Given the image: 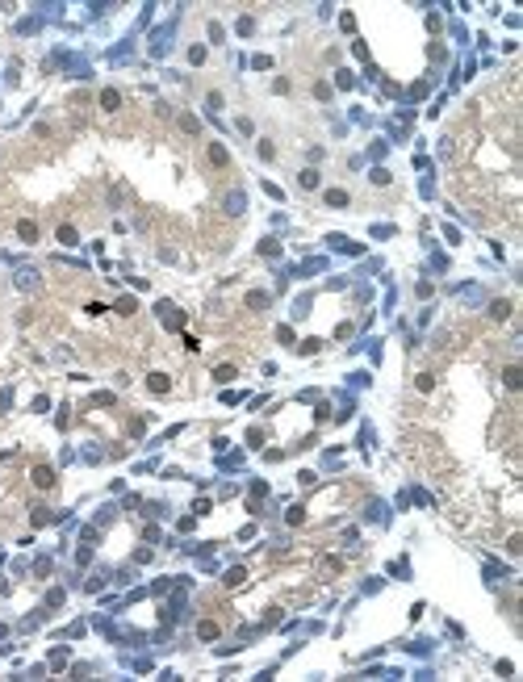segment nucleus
<instances>
[{"mask_svg":"<svg viewBox=\"0 0 523 682\" xmlns=\"http://www.w3.org/2000/svg\"><path fill=\"white\" fill-rule=\"evenodd\" d=\"M222 209L230 213V218H239V213L247 209V193H243V189H230V193L222 197Z\"/></svg>","mask_w":523,"mask_h":682,"instance_id":"1","label":"nucleus"},{"mask_svg":"<svg viewBox=\"0 0 523 682\" xmlns=\"http://www.w3.org/2000/svg\"><path fill=\"white\" fill-rule=\"evenodd\" d=\"M159 318H164V327H168V331H180V327H184V314H180L172 301H159Z\"/></svg>","mask_w":523,"mask_h":682,"instance_id":"2","label":"nucleus"},{"mask_svg":"<svg viewBox=\"0 0 523 682\" xmlns=\"http://www.w3.org/2000/svg\"><path fill=\"white\" fill-rule=\"evenodd\" d=\"M13 281H17V289H38V285H42V276H38V268H17Z\"/></svg>","mask_w":523,"mask_h":682,"instance_id":"3","label":"nucleus"},{"mask_svg":"<svg viewBox=\"0 0 523 682\" xmlns=\"http://www.w3.org/2000/svg\"><path fill=\"white\" fill-rule=\"evenodd\" d=\"M327 243L335 247V252H348V256H360V252H364V247H360V243H352L348 235H327Z\"/></svg>","mask_w":523,"mask_h":682,"instance_id":"4","label":"nucleus"},{"mask_svg":"<svg viewBox=\"0 0 523 682\" xmlns=\"http://www.w3.org/2000/svg\"><path fill=\"white\" fill-rule=\"evenodd\" d=\"M168 38H172V25H164L159 34H151V55H155V59H159V55H168V46H172Z\"/></svg>","mask_w":523,"mask_h":682,"instance_id":"5","label":"nucleus"},{"mask_svg":"<svg viewBox=\"0 0 523 682\" xmlns=\"http://www.w3.org/2000/svg\"><path fill=\"white\" fill-rule=\"evenodd\" d=\"M29 477H34V486H38V490H50V486H55V469H46V464H38V469L29 473Z\"/></svg>","mask_w":523,"mask_h":682,"instance_id":"6","label":"nucleus"},{"mask_svg":"<svg viewBox=\"0 0 523 682\" xmlns=\"http://www.w3.org/2000/svg\"><path fill=\"white\" fill-rule=\"evenodd\" d=\"M197 636H201V640H218V636H222V628L213 624V619H201V624H197Z\"/></svg>","mask_w":523,"mask_h":682,"instance_id":"7","label":"nucleus"},{"mask_svg":"<svg viewBox=\"0 0 523 682\" xmlns=\"http://www.w3.org/2000/svg\"><path fill=\"white\" fill-rule=\"evenodd\" d=\"M147 385H151V393H168V389H172L168 373H151V377H147Z\"/></svg>","mask_w":523,"mask_h":682,"instance_id":"8","label":"nucleus"},{"mask_svg":"<svg viewBox=\"0 0 523 682\" xmlns=\"http://www.w3.org/2000/svg\"><path fill=\"white\" fill-rule=\"evenodd\" d=\"M239 373H235V364H218V368H213V381H218V385H230Z\"/></svg>","mask_w":523,"mask_h":682,"instance_id":"9","label":"nucleus"},{"mask_svg":"<svg viewBox=\"0 0 523 682\" xmlns=\"http://www.w3.org/2000/svg\"><path fill=\"white\" fill-rule=\"evenodd\" d=\"M117 105H121V92H117V88H105V92H101V109H109V113H113Z\"/></svg>","mask_w":523,"mask_h":682,"instance_id":"10","label":"nucleus"},{"mask_svg":"<svg viewBox=\"0 0 523 682\" xmlns=\"http://www.w3.org/2000/svg\"><path fill=\"white\" fill-rule=\"evenodd\" d=\"M490 318H494V322H507V318H511V301H494V306H490Z\"/></svg>","mask_w":523,"mask_h":682,"instance_id":"11","label":"nucleus"},{"mask_svg":"<svg viewBox=\"0 0 523 682\" xmlns=\"http://www.w3.org/2000/svg\"><path fill=\"white\" fill-rule=\"evenodd\" d=\"M29 519H34V528H46V523H55L59 515H50L46 507H34V515H29Z\"/></svg>","mask_w":523,"mask_h":682,"instance_id":"12","label":"nucleus"},{"mask_svg":"<svg viewBox=\"0 0 523 682\" xmlns=\"http://www.w3.org/2000/svg\"><path fill=\"white\" fill-rule=\"evenodd\" d=\"M502 381H507V389H519L523 385V373H519V364H511L507 373H502Z\"/></svg>","mask_w":523,"mask_h":682,"instance_id":"13","label":"nucleus"},{"mask_svg":"<svg viewBox=\"0 0 523 682\" xmlns=\"http://www.w3.org/2000/svg\"><path fill=\"white\" fill-rule=\"evenodd\" d=\"M297 184H301V189H318V172H314V168H305V172L297 176Z\"/></svg>","mask_w":523,"mask_h":682,"instance_id":"14","label":"nucleus"},{"mask_svg":"<svg viewBox=\"0 0 523 682\" xmlns=\"http://www.w3.org/2000/svg\"><path fill=\"white\" fill-rule=\"evenodd\" d=\"M260 256L276 260V256H281V243H276V239H264V243H260Z\"/></svg>","mask_w":523,"mask_h":682,"instance_id":"15","label":"nucleus"},{"mask_svg":"<svg viewBox=\"0 0 523 682\" xmlns=\"http://www.w3.org/2000/svg\"><path fill=\"white\" fill-rule=\"evenodd\" d=\"M327 205H335V209H344V205H348V193H344V189H331V193H327Z\"/></svg>","mask_w":523,"mask_h":682,"instance_id":"16","label":"nucleus"},{"mask_svg":"<svg viewBox=\"0 0 523 682\" xmlns=\"http://www.w3.org/2000/svg\"><path fill=\"white\" fill-rule=\"evenodd\" d=\"M59 243H67V247H76V243H80L76 226H59Z\"/></svg>","mask_w":523,"mask_h":682,"instance_id":"17","label":"nucleus"},{"mask_svg":"<svg viewBox=\"0 0 523 682\" xmlns=\"http://www.w3.org/2000/svg\"><path fill=\"white\" fill-rule=\"evenodd\" d=\"M209 159H213V164H218V168H222V164H226V159H230V155H226V147H222V142H213V147H209Z\"/></svg>","mask_w":523,"mask_h":682,"instance_id":"18","label":"nucleus"},{"mask_svg":"<svg viewBox=\"0 0 523 682\" xmlns=\"http://www.w3.org/2000/svg\"><path fill=\"white\" fill-rule=\"evenodd\" d=\"M63 666H67V649H63V644H59V649H55V653H50V670H63Z\"/></svg>","mask_w":523,"mask_h":682,"instance_id":"19","label":"nucleus"},{"mask_svg":"<svg viewBox=\"0 0 523 682\" xmlns=\"http://www.w3.org/2000/svg\"><path fill=\"white\" fill-rule=\"evenodd\" d=\"M247 306H251V310H264V306H268V293L251 289V293H247Z\"/></svg>","mask_w":523,"mask_h":682,"instance_id":"20","label":"nucleus"},{"mask_svg":"<svg viewBox=\"0 0 523 682\" xmlns=\"http://www.w3.org/2000/svg\"><path fill=\"white\" fill-rule=\"evenodd\" d=\"M17 235H21L25 243H34V239H38V226H34V222H21V226H17Z\"/></svg>","mask_w":523,"mask_h":682,"instance_id":"21","label":"nucleus"},{"mask_svg":"<svg viewBox=\"0 0 523 682\" xmlns=\"http://www.w3.org/2000/svg\"><path fill=\"white\" fill-rule=\"evenodd\" d=\"M456 293H460V297H465V301H481V289H477V285H460V289H456Z\"/></svg>","mask_w":523,"mask_h":682,"instance_id":"22","label":"nucleus"},{"mask_svg":"<svg viewBox=\"0 0 523 682\" xmlns=\"http://www.w3.org/2000/svg\"><path fill=\"white\" fill-rule=\"evenodd\" d=\"M243 578H247V569H239V565H235V569H226V578H222V582H226V586H239Z\"/></svg>","mask_w":523,"mask_h":682,"instance_id":"23","label":"nucleus"},{"mask_svg":"<svg viewBox=\"0 0 523 682\" xmlns=\"http://www.w3.org/2000/svg\"><path fill=\"white\" fill-rule=\"evenodd\" d=\"M113 310H117V314H134L138 306H134V297H117V306H113Z\"/></svg>","mask_w":523,"mask_h":682,"instance_id":"24","label":"nucleus"},{"mask_svg":"<svg viewBox=\"0 0 523 682\" xmlns=\"http://www.w3.org/2000/svg\"><path fill=\"white\" fill-rule=\"evenodd\" d=\"M368 519H381V523H385V502H377V498L368 502Z\"/></svg>","mask_w":523,"mask_h":682,"instance_id":"25","label":"nucleus"},{"mask_svg":"<svg viewBox=\"0 0 523 682\" xmlns=\"http://www.w3.org/2000/svg\"><path fill=\"white\" fill-rule=\"evenodd\" d=\"M260 444H264V431L251 427V431H247V448H260Z\"/></svg>","mask_w":523,"mask_h":682,"instance_id":"26","label":"nucleus"},{"mask_svg":"<svg viewBox=\"0 0 523 682\" xmlns=\"http://www.w3.org/2000/svg\"><path fill=\"white\" fill-rule=\"evenodd\" d=\"M335 84H339V88H352L356 76H352V71H335Z\"/></svg>","mask_w":523,"mask_h":682,"instance_id":"27","label":"nucleus"},{"mask_svg":"<svg viewBox=\"0 0 523 682\" xmlns=\"http://www.w3.org/2000/svg\"><path fill=\"white\" fill-rule=\"evenodd\" d=\"M293 314H297V318H305V314H310V293H305V297H297V310H293Z\"/></svg>","mask_w":523,"mask_h":682,"instance_id":"28","label":"nucleus"},{"mask_svg":"<svg viewBox=\"0 0 523 682\" xmlns=\"http://www.w3.org/2000/svg\"><path fill=\"white\" fill-rule=\"evenodd\" d=\"M322 348V339H305V344H301V356H314Z\"/></svg>","mask_w":523,"mask_h":682,"instance_id":"29","label":"nucleus"},{"mask_svg":"<svg viewBox=\"0 0 523 682\" xmlns=\"http://www.w3.org/2000/svg\"><path fill=\"white\" fill-rule=\"evenodd\" d=\"M9 410H13V389L0 393V415H9Z\"/></svg>","mask_w":523,"mask_h":682,"instance_id":"30","label":"nucleus"},{"mask_svg":"<svg viewBox=\"0 0 523 682\" xmlns=\"http://www.w3.org/2000/svg\"><path fill=\"white\" fill-rule=\"evenodd\" d=\"M251 67H256V71H268V67H272V59H268V55H256V59H251Z\"/></svg>","mask_w":523,"mask_h":682,"instance_id":"31","label":"nucleus"},{"mask_svg":"<svg viewBox=\"0 0 523 682\" xmlns=\"http://www.w3.org/2000/svg\"><path fill=\"white\" fill-rule=\"evenodd\" d=\"M46 607H63V590H59V586H55V590L46 595Z\"/></svg>","mask_w":523,"mask_h":682,"instance_id":"32","label":"nucleus"},{"mask_svg":"<svg viewBox=\"0 0 523 682\" xmlns=\"http://www.w3.org/2000/svg\"><path fill=\"white\" fill-rule=\"evenodd\" d=\"M368 180H373V184H389V172H385V168H373V176H368Z\"/></svg>","mask_w":523,"mask_h":682,"instance_id":"33","label":"nucleus"},{"mask_svg":"<svg viewBox=\"0 0 523 682\" xmlns=\"http://www.w3.org/2000/svg\"><path fill=\"white\" fill-rule=\"evenodd\" d=\"M92 406H113V393H92Z\"/></svg>","mask_w":523,"mask_h":682,"instance_id":"34","label":"nucleus"},{"mask_svg":"<svg viewBox=\"0 0 523 682\" xmlns=\"http://www.w3.org/2000/svg\"><path fill=\"white\" fill-rule=\"evenodd\" d=\"M189 63H205V46H193V50H189Z\"/></svg>","mask_w":523,"mask_h":682,"instance_id":"35","label":"nucleus"}]
</instances>
